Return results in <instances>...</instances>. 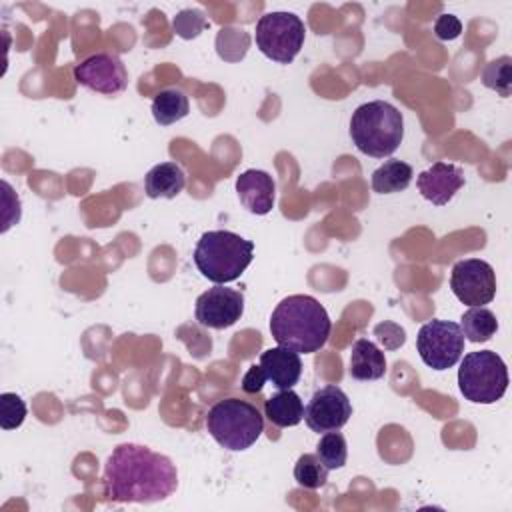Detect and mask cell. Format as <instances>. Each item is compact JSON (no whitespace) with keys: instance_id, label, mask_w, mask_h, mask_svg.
<instances>
[{"instance_id":"14","label":"cell","mask_w":512,"mask_h":512,"mask_svg":"<svg viewBox=\"0 0 512 512\" xmlns=\"http://www.w3.org/2000/svg\"><path fill=\"white\" fill-rule=\"evenodd\" d=\"M236 194L250 214L264 216L274 208L276 184L268 172L250 168L236 178Z\"/></svg>"},{"instance_id":"8","label":"cell","mask_w":512,"mask_h":512,"mask_svg":"<svg viewBox=\"0 0 512 512\" xmlns=\"http://www.w3.org/2000/svg\"><path fill=\"white\" fill-rule=\"evenodd\" d=\"M464 340L460 324L450 320H430L418 330L416 350L428 368L448 370L460 360Z\"/></svg>"},{"instance_id":"1","label":"cell","mask_w":512,"mask_h":512,"mask_svg":"<svg viewBox=\"0 0 512 512\" xmlns=\"http://www.w3.org/2000/svg\"><path fill=\"white\" fill-rule=\"evenodd\" d=\"M104 498L116 504H152L178 488V470L164 454L142 444H120L104 464Z\"/></svg>"},{"instance_id":"2","label":"cell","mask_w":512,"mask_h":512,"mask_svg":"<svg viewBox=\"0 0 512 512\" xmlns=\"http://www.w3.org/2000/svg\"><path fill=\"white\" fill-rule=\"evenodd\" d=\"M332 320L326 308L308 294L286 296L270 316V332L278 346L298 354H314L326 346Z\"/></svg>"},{"instance_id":"24","label":"cell","mask_w":512,"mask_h":512,"mask_svg":"<svg viewBox=\"0 0 512 512\" xmlns=\"http://www.w3.org/2000/svg\"><path fill=\"white\" fill-rule=\"evenodd\" d=\"M512 60L510 56H500L490 60L482 70V84L500 96H510L512 92Z\"/></svg>"},{"instance_id":"30","label":"cell","mask_w":512,"mask_h":512,"mask_svg":"<svg viewBox=\"0 0 512 512\" xmlns=\"http://www.w3.org/2000/svg\"><path fill=\"white\" fill-rule=\"evenodd\" d=\"M264 382H266V376H264L260 364H252L242 378V390L248 394H256L262 390Z\"/></svg>"},{"instance_id":"4","label":"cell","mask_w":512,"mask_h":512,"mask_svg":"<svg viewBox=\"0 0 512 512\" xmlns=\"http://www.w3.org/2000/svg\"><path fill=\"white\" fill-rule=\"evenodd\" d=\"M254 258V242L230 230H210L194 248L198 272L214 284H228L242 276Z\"/></svg>"},{"instance_id":"16","label":"cell","mask_w":512,"mask_h":512,"mask_svg":"<svg viewBox=\"0 0 512 512\" xmlns=\"http://www.w3.org/2000/svg\"><path fill=\"white\" fill-rule=\"evenodd\" d=\"M348 374L354 380H378L386 374V356L384 352L370 340L366 338H358L352 344V352H350V368Z\"/></svg>"},{"instance_id":"11","label":"cell","mask_w":512,"mask_h":512,"mask_svg":"<svg viewBox=\"0 0 512 512\" xmlns=\"http://www.w3.org/2000/svg\"><path fill=\"white\" fill-rule=\"evenodd\" d=\"M352 416V404L340 386L318 388L304 408V422L312 432L340 430Z\"/></svg>"},{"instance_id":"27","label":"cell","mask_w":512,"mask_h":512,"mask_svg":"<svg viewBox=\"0 0 512 512\" xmlns=\"http://www.w3.org/2000/svg\"><path fill=\"white\" fill-rule=\"evenodd\" d=\"M172 26H174V32L184 38V40H190V38H196L204 28H208V20L204 16L202 10H196V8H186V10H180L174 20H172Z\"/></svg>"},{"instance_id":"3","label":"cell","mask_w":512,"mask_h":512,"mask_svg":"<svg viewBox=\"0 0 512 512\" xmlns=\"http://www.w3.org/2000/svg\"><path fill=\"white\" fill-rule=\"evenodd\" d=\"M350 138L366 156H390L402 144L404 116L394 104L384 100L360 104L350 118Z\"/></svg>"},{"instance_id":"23","label":"cell","mask_w":512,"mask_h":512,"mask_svg":"<svg viewBox=\"0 0 512 512\" xmlns=\"http://www.w3.org/2000/svg\"><path fill=\"white\" fill-rule=\"evenodd\" d=\"M294 480L308 490L322 488L328 480V468L316 454H302L294 464Z\"/></svg>"},{"instance_id":"15","label":"cell","mask_w":512,"mask_h":512,"mask_svg":"<svg viewBox=\"0 0 512 512\" xmlns=\"http://www.w3.org/2000/svg\"><path fill=\"white\" fill-rule=\"evenodd\" d=\"M258 364H260L266 380L272 382V386L278 390L292 388L300 380V374H302L300 354L290 348H284V346L264 350L260 354Z\"/></svg>"},{"instance_id":"18","label":"cell","mask_w":512,"mask_h":512,"mask_svg":"<svg viewBox=\"0 0 512 512\" xmlns=\"http://www.w3.org/2000/svg\"><path fill=\"white\" fill-rule=\"evenodd\" d=\"M264 416L278 428H290L304 420V402L300 396L288 388L278 390L264 402Z\"/></svg>"},{"instance_id":"13","label":"cell","mask_w":512,"mask_h":512,"mask_svg":"<svg viewBox=\"0 0 512 512\" xmlns=\"http://www.w3.org/2000/svg\"><path fill=\"white\" fill-rule=\"evenodd\" d=\"M416 186L422 198L434 206H444L464 186V170L450 162H434L418 174Z\"/></svg>"},{"instance_id":"20","label":"cell","mask_w":512,"mask_h":512,"mask_svg":"<svg viewBox=\"0 0 512 512\" xmlns=\"http://www.w3.org/2000/svg\"><path fill=\"white\" fill-rule=\"evenodd\" d=\"M190 112L188 96L178 88L160 90L152 100V116L160 126H170Z\"/></svg>"},{"instance_id":"12","label":"cell","mask_w":512,"mask_h":512,"mask_svg":"<svg viewBox=\"0 0 512 512\" xmlns=\"http://www.w3.org/2000/svg\"><path fill=\"white\" fill-rule=\"evenodd\" d=\"M244 312V294L224 284L208 288L196 298V320L198 324L214 330L230 328L240 320Z\"/></svg>"},{"instance_id":"10","label":"cell","mask_w":512,"mask_h":512,"mask_svg":"<svg viewBox=\"0 0 512 512\" xmlns=\"http://www.w3.org/2000/svg\"><path fill=\"white\" fill-rule=\"evenodd\" d=\"M74 80L100 94H118L128 86V72L116 54L98 52L74 66Z\"/></svg>"},{"instance_id":"9","label":"cell","mask_w":512,"mask_h":512,"mask_svg":"<svg viewBox=\"0 0 512 512\" xmlns=\"http://www.w3.org/2000/svg\"><path fill=\"white\" fill-rule=\"evenodd\" d=\"M454 296L466 306L490 304L496 296L494 268L480 258H466L454 264L450 274Z\"/></svg>"},{"instance_id":"28","label":"cell","mask_w":512,"mask_h":512,"mask_svg":"<svg viewBox=\"0 0 512 512\" xmlns=\"http://www.w3.org/2000/svg\"><path fill=\"white\" fill-rule=\"evenodd\" d=\"M374 336L376 340L386 348V350H398L400 346H404L406 342V332L402 326H398L396 322L384 320L380 324L374 326Z\"/></svg>"},{"instance_id":"29","label":"cell","mask_w":512,"mask_h":512,"mask_svg":"<svg viewBox=\"0 0 512 512\" xmlns=\"http://www.w3.org/2000/svg\"><path fill=\"white\" fill-rule=\"evenodd\" d=\"M462 32V22L454 14H440L434 22V34L440 40H454Z\"/></svg>"},{"instance_id":"5","label":"cell","mask_w":512,"mask_h":512,"mask_svg":"<svg viewBox=\"0 0 512 512\" xmlns=\"http://www.w3.org/2000/svg\"><path fill=\"white\" fill-rule=\"evenodd\" d=\"M206 428L222 448L242 452L260 438L264 432V420L252 402L224 398L208 410Z\"/></svg>"},{"instance_id":"22","label":"cell","mask_w":512,"mask_h":512,"mask_svg":"<svg viewBox=\"0 0 512 512\" xmlns=\"http://www.w3.org/2000/svg\"><path fill=\"white\" fill-rule=\"evenodd\" d=\"M316 456L322 460V464L328 470H338L346 464L348 458V446L346 438L338 430L324 432L316 444Z\"/></svg>"},{"instance_id":"21","label":"cell","mask_w":512,"mask_h":512,"mask_svg":"<svg viewBox=\"0 0 512 512\" xmlns=\"http://www.w3.org/2000/svg\"><path fill=\"white\" fill-rule=\"evenodd\" d=\"M460 330L470 342H486L498 330L496 314L484 306H470L460 318Z\"/></svg>"},{"instance_id":"7","label":"cell","mask_w":512,"mask_h":512,"mask_svg":"<svg viewBox=\"0 0 512 512\" xmlns=\"http://www.w3.org/2000/svg\"><path fill=\"white\" fill-rule=\"evenodd\" d=\"M306 26L292 12H268L256 22L258 50L280 64H290L304 46Z\"/></svg>"},{"instance_id":"19","label":"cell","mask_w":512,"mask_h":512,"mask_svg":"<svg viewBox=\"0 0 512 512\" xmlns=\"http://www.w3.org/2000/svg\"><path fill=\"white\" fill-rule=\"evenodd\" d=\"M414 176V170L408 162L404 160H386L384 164H380L374 172H372V190L378 194H394V192H402L410 186Z\"/></svg>"},{"instance_id":"26","label":"cell","mask_w":512,"mask_h":512,"mask_svg":"<svg viewBox=\"0 0 512 512\" xmlns=\"http://www.w3.org/2000/svg\"><path fill=\"white\" fill-rule=\"evenodd\" d=\"M26 418V404L14 392L0 394V426L4 430L20 428Z\"/></svg>"},{"instance_id":"6","label":"cell","mask_w":512,"mask_h":512,"mask_svg":"<svg viewBox=\"0 0 512 512\" xmlns=\"http://www.w3.org/2000/svg\"><path fill=\"white\" fill-rule=\"evenodd\" d=\"M458 388L474 404H494L508 388V368L492 350L468 352L458 368Z\"/></svg>"},{"instance_id":"17","label":"cell","mask_w":512,"mask_h":512,"mask_svg":"<svg viewBox=\"0 0 512 512\" xmlns=\"http://www.w3.org/2000/svg\"><path fill=\"white\" fill-rule=\"evenodd\" d=\"M186 186V174L176 162H160L144 176L148 198H176Z\"/></svg>"},{"instance_id":"25","label":"cell","mask_w":512,"mask_h":512,"mask_svg":"<svg viewBox=\"0 0 512 512\" xmlns=\"http://www.w3.org/2000/svg\"><path fill=\"white\" fill-rule=\"evenodd\" d=\"M248 46H250V36H248V32H244L240 28L228 26V28H222L216 36L218 56L228 62H236V60L244 58Z\"/></svg>"}]
</instances>
